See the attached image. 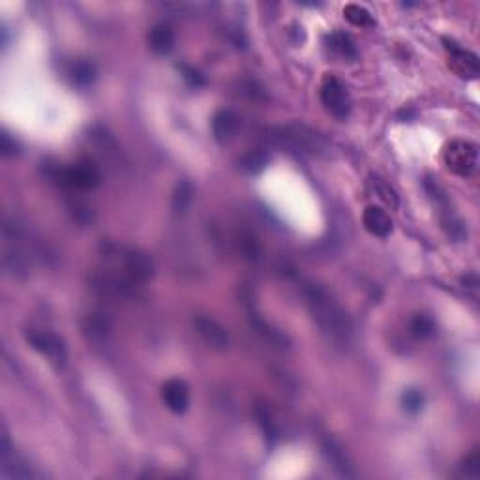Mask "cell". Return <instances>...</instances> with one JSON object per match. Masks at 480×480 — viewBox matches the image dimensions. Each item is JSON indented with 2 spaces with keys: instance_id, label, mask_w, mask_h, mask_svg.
<instances>
[{
  "instance_id": "obj_12",
  "label": "cell",
  "mask_w": 480,
  "mask_h": 480,
  "mask_svg": "<svg viewBox=\"0 0 480 480\" xmlns=\"http://www.w3.org/2000/svg\"><path fill=\"white\" fill-rule=\"evenodd\" d=\"M148 46L154 53L167 54L173 51L174 47V32L169 25H154L148 32Z\"/></svg>"
},
{
  "instance_id": "obj_17",
  "label": "cell",
  "mask_w": 480,
  "mask_h": 480,
  "mask_svg": "<svg viewBox=\"0 0 480 480\" xmlns=\"http://www.w3.org/2000/svg\"><path fill=\"white\" fill-rule=\"evenodd\" d=\"M372 188H374L375 195H377L383 203H387L390 208H398L400 199H398L396 190H394L388 182H385V180L379 179V177H372Z\"/></svg>"
},
{
  "instance_id": "obj_3",
  "label": "cell",
  "mask_w": 480,
  "mask_h": 480,
  "mask_svg": "<svg viewBox=\"0 0 480 480\" xmlns=\"http://www.w3.org/2000/svg\"><path fill=\"white\" fill-rule=\"evenodd\" d=\"M321 103L325 106L328 113L334 114L336 119H347L351 113V100L347 92L346 85L334 75H327L321 85Z\"/></svg>"
},
{
  "instance_id": "obj_15",
  "label": "cell",
  "mask_w": 480,
  "mask_h": 480,
  "mask_svg": "<svg viewBox=\"0 0 480 480\" xmlns=\"http://www.w3.org/2000/svg\"><path fill=\"white\" fill-rule=\"evenodd\" d=\"M323 448H325L328 461L332 463V467L338 473L343 474V477H353V471H351V466H349V461H347L346 454H343V450H341L334 441H327V443L323 445Z\"/></svg>"
},
{
  "instance_id": "obj_9",
  "label": "cell",
  "mask_w": 480,
  "mask_h": 480,
  "mask_svg": "<svg viewBox=\"0 0 480 480\" xmlns=\"http://www.w3.org/2000/svg\"><path fill=\"white\" fill-rule=\"evenodd\" d=\"M161 400L171 413H186L190 407V388L182 379L167 381L161 387Z\"/></svg>"
},
{
  "instance_id": "obj_10",
  "label": "cell",
  "mask_w": 480,
  "mask_h": 480,
  "mask_svg": "<svg viewBox=\"0 0 480 480\" xmlns=\"http://www.w3.org/2000/svg\"><path fill=\"white\" fill-rule=\"evenodd\" d=\"M362 223L366 227V231L370 234H374L377 239H387L388 234L392 233V220L383 208L370 205L366 207L364 214H362Z\"/></svg>"
},
{
  "instance_id": "obj_23",
  "label": "cell",
  "mask_w": 480,
  "mask_h": 480,
  "mask_svg": "<svg viewBox=\"0 0 480 480\" xmlns=\"http://www.w3.org/2000/svg\"><path fill=\"white\" fill-rule=\"evenodd\" d=\"M463 474L466 477H469V479H479L480 474V456H479V450H474L469 458H467L466 461H463Z\"/></svg>"
},
{
  "instance_id": "obj_20",
  "label": "cell",
  "mask_w": 480,
  "mask_h": 480,
  "mask_svg": "<svg viewBox=\"0 0 480 480\" xmlns=\"http://www.w3.org/2000/svg\"><path fill=\"white\" fill-rule=\"evenodd\" d=\"M401 406H403L407 413H420L422 407H424V394L420 392L419 388H407L403 396H401Z\"/></svg>"
},
{
  "instance_id": "obj_6",
  "label": "cell",
  "mask_w": 480,
  "mask_h": 480,
  "mask_svg": "<svg viewBox=\"0 0 480 480\" xmlns=\"http://www.w3.org/2000/svg\"><path fill=\"white\" fill-rule=\"evenodd\" d=\"M152 259L137 250H124L122 254V276L130 283H145L152 278Z\"/></svg>"
},
{
  "instance_id": "obj_19",
  "label": "cell",
  "mask_w": 480,
  "mask_h": 480,
  "mask_svg": "<svg viewBox=\"0 0 480 480\" xmlns=\"http://www.w3.org/2000/svg\"><path fill=\"white\" fill-rule=\"evenodd\" d=\"M192 197H194V188H192V184H190V182H180L173 195L174 210H177V212H184L188 208V205L192 203Z\"/></svg>"
},
{
  "instance_id": "obj_14",
  "label": "cell",
  "mask_w": 480,
  "mask_h": 480,
  "mask_svg": "<svg viewBox=\"0 0 480 480\" xmlns=\"http://www.w3.org/2000/svg\"><path fill=\"white\" fill-rule=\"evenodd\" d=\"M343 17H346L353 27H359V28L375 27L374 15L370 14L364 6H360V4H347V6L343 8Z\"/></svg>"
},
{
  "instance_id": "obj_1",
  "label": "cell",
  "mask_w": 480,
  "mask_h": 480,
  "mask_svg": "<svg viewBox=\"0 0 480 480\" xmlns=\"http://www.w3.org/2000/svg\"><path fill=\"white\" fill-rule=\"evenodd\" d=\"M304 297H306L308 308L314 315V319L317 321L321 330L334 341L346 343L351 338V330H353L346 312L325 291H321L319 287H306Z\"/></svg>"
},
{
  "instance_id": "obj_5",
  "label": "cell",
  "mask_w": 480,
  "mask_h": 480,
  "mask_svg": "<svg viewBox=\"0 0 480 480\" xmlns=\"http://www.w3.org/2000/svg\"><path fill=\"white\" fill-rule=\"evenodd\" d=\"M443 41H445V49H447L448 53L447 64L454 74L461 77V79H477L480 74L479 57L471 53V51L463 49V47H460L458 43L447 40V38Z\"/></svg>"
},
{
  "instance_id": "obj_22",
  "label": "cell",
  "mask_w": 480,
  "mask_h": 480,
  "mask_svg": "<svg viewBox=\"0 0 480 480\" xmlns=\"http://www.w3.org/2000/svg\"><path fill=\"white\" fill-rule=\"evenodd\" d=\"M267 154L265 152H259V150H254V152H250L242 160V166H244V169H248V171H252V173H257V171H261L263 167L267 166Z\"/></svg>"
},
{
  "instance_id": "obj_21",
  "label": "cell",
  "mask_w": 480,
  "mask_h": 480,
  "mask_svg": "<svg viewBox=\"0 0 480 480\" xmlns=\"http://www.w3.org/2000/svg\"><path fill=\"white\" fill-rule=\"evenodd\" d=\"M255 417H257V422H259V426L263 428V432H265V435H267L268 439H276V437H278V428L274 424V420L272 417H270V413H268V409L259 406L257 407Z\"/></svg>"
},
{
  "instance_id": "obj_7",
  "label": "cell",
  "mask_w": 480,
  "mask_h": 480,
  "mask_svg": "<svg viewBox=\"0 0 480 480\" xmlns=\"http://www.w3.org/2000/svg\"><path fill=\"white\" fill-rule=\"evenodd\" d=\"M27 340L38 353L47 357L49 362H53L54 366H64V362H66V349H64V343L57 336L43 332V330H28Z\"/></svg>"
},
{
  "instance_id": "obj_13",
  "label": "cell",
  "mask_w": 480,
  "mask_h": 480,
  "mask_svg": "<svg viewBox=\"0 0 480 480\" xmlns=\"http://www.w3.org/2000/svg\"><path fill=\"white\" fill-rule=\"evenodd\" d=\"M328 47L330 51H334L336 54H340L343 59H357V46H354L353 38L346 32H332L327 38Z\"/></svg>"
},
{
  "instance_id": "obj_4",
  "label": "cell",
  "mask_w": 480,
  "mask_h": 480,
  "mask_svg": "<svg viewBox=\"0 0 480 480\" xmlns=\"http://www.w3.org/2000/svg\"><path fill=\"white\" fill-rule=\"evenodd\" d=\"M59 180L62 184L75 188V190H94L100 184L101 173L92 160L83 158V160L68 166L66 169H62L59 173Z\"/></svg>"
},
{
  "instance_id": "obj_11",
  "label": "cell",
  "mask_w": 480,
  "mask_h": 480,
  "mask_svg": "<svg viewBox=\"0 0 480 480\" xmlns=\"http://www.w3.org/2000/svg\"><path fill=\"white\" fill-rule=\"evenodd\" d=\"M240 120L233 111H218L212 119V134L218 143H229L239 134Z\"/></svg>"
},
{
  "instance_id": "obj_8",
  "label": "cell",
  "mask_w": 480,
  "mask_h": 480,
  "mask_svg": "<svg viewBox=\"0 0 480 480\" xmlns=\"http://www.w3.org/2000/svg\"><path fill=\"white\" fill-rule=\"evenodd\" d=\"M195 332L199 334L203 341L210 346L212 349H218V351H226L229 347V334L220 323L212 317H207V315H199L194 319Z\"/></svg>"
},
{
  "instance_id": "obj_16",
  "label": "cell",
  "mask_w": 480,
  "mask_h": 480,
  "mask_svg": "<svg viewBox=\"0 0 480 480\" xmlns=\"http://www.w3.org/2000/svg\"><path fill=\"white\" fill-rule=\"evenodd\" d=\"M409 330L420 340H426V338H432L435 334V321L430 315L417 314L409 323Z\"/></svg>"
},
{
  "instance_id": "obj_24",
  "label": "cell",
  "mask_w": 480,
  "mask_h": 480,
  "mask_svg": "<svg viewBox=\"0 0 480 480\" xmlns=\"http://www.w3.org/2000/svg\"><path fill=\"white\" fill-rule=\"evenodd\" d=\"M0 152H2V156H6V158L17 154V143L8 134H2V137H0Z\"/></svg>"
},
{
  "instance_id": "obj_18",
  "label": "cell",
  "mask_w": 480,
  "mask_h": 480,
  "mask_svg": "<svg viewBox=\"0 0 480 480\" xmlns=\"http://www.w3.org/2000/svg\"><path fill=\"white\" fill-rule=\"evenodd\" d=\"M72 79L79 87H88L96 79V68L90 62H87V60H79L72 68Z\"/></svg>"
},
{
  "instance_id": "obj_25",
  "label": "cell",
  "mask_w": 480,
  "mask_h": 480,
  "mask_svg": "<svg viewBox=\"0 0 480 480\" xmlns=\"http://www.w3.org/2000/svg\"><path fill=\"white\" fill-rule=\"evenodd\" d=\"M184 79L190 81V85H192V87H199V85H203L201 75L197 74L195 70H190V68H184Z\"/></svg>"
},
{
  "instance_id": "obj_2",
  "label": "cell",
  "mask_w": 480,
  "mask_h": 480,
  "mask_svg": "<svg viewBox=\"0 0 480 480\" xmlns=\"http://www.w3.org/2000/svg\"><path fill=\"white\" fill-rule=\"evenodd\" d=\"M443 160L450 173L458 177H469L479 166V147L471 141L456 139L447 145Z\"/></svg>"
}]
</instances>
